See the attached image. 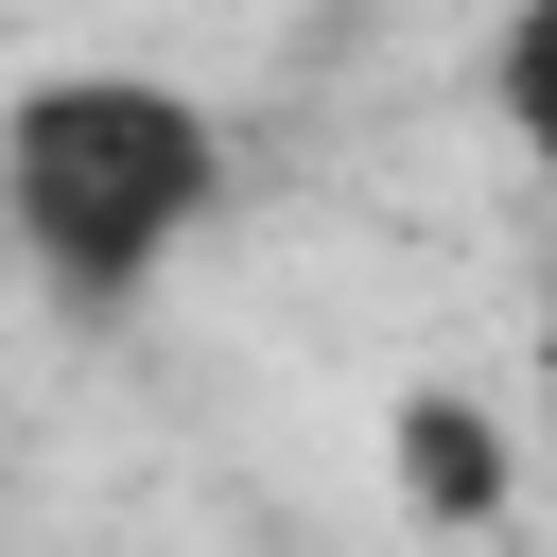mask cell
I'll use <instances>...</instances> for the list:
<instances>
[{
    "label": "cell",
    "instance_id": "cell-1",
    "mask_svg": "<svg viewBox=\"0 0 557 557\" xmlns=\"http://www.w3.org/2000/svg\"><path fill=\"white\" fill-rule=\"evenodd\" d=\"M226 191V122L157 70H35L0 104V226L70 313H122L174 278V244Z\"/></svg>",
    "mask_w": 557,
    "mask_h": 557
},
{
    "label": "cell",
    "instance_id": "cell-2",
    "mask_svg": "<svg viewBox=\"0 0 557 557\" xmlns=\"http://www.w3.org/2000/svg\"><path fill=\"white\" fill-rule=\"evenodd\" d=\"M400 487H418L435 522H487V505H505V435H487V400L418 383V400H400Z\"/></svg>",
    "mask_w": 557,
    "mask_h": 557
},
{
    "label": "cell",
    "instance_id": "cell-3",
    "mask_svg": "<svg viewBox=\"0 0 557 557\" xmlns=\"http://www.w3.org/2000/svg\"><path fill=\"white\" fill-rule=\"evenodd\" d=\"M487 87H505V122H522V157L557 174V0H505V52H487Z\"/></svg>",
    "mask_w": 557,
    "mask_h": 557
}]
</instances>
